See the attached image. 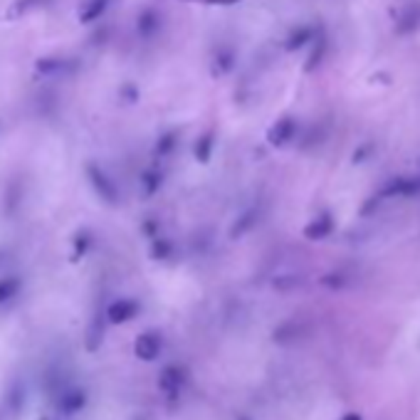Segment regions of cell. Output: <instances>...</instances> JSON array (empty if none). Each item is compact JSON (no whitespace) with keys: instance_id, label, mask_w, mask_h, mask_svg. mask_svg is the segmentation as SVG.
I'll return each instance as SVG.
<instances>
[{"instance_id":"obj_13","label":"cell","mask_w":420,"mask_h":420,"mask_svg":"<svg viewBox=\"0 0 420 420\" xmlns=\"http://www.w3.org/2000/svg\"><path fill=\"white\" fill-rule=\"evenodd\" d=\"M153 27H156V15H153L151 11L144 13V18H139V30L148 32V30H153Z\"/></svg>"},{"instance_id":"obj_4","label":"cell","mask_w":420,"mask_h":420,"mask_svg":"<svg viewBox=\"0 0 420 420\" xmlns=\"http://www.w3.org/2000/svg\"><path fill=\"white\" fill-rule=\"evenodd\" d=\"M420 27V3H408V8L403 11V15L398 18V32L408 35Z\"/></svg>"},{"instance_id":"obj_9","label":"cell","mask_w":420,"mask_h":420,"mask_svg":"<svg viewBox=\"0 0 420 420\" xmlns=\"http://www.w3.org/2000/svg\"><path fill=\"white\" fill-rule=\"evenodd\" d=\"M89 173H91V178H94L96 191H99L104 198H109V201H114V198H117V188H114L112 183H109V178H107V176H101V173L94 171V168H91Z\"/></svg>"},{"instance_id":"obj_15","label":"cell","mask_w":420,"mask_h":420,"mask_svg":"<svg viewBox=\"0 0 420 420\" xmlns=\"http://www.w3.org/2000/svg\"><path fill=\"white\" fill-rule=\"evenodd\" d=\"M168 253H171V245H168L166 240H158V243L153 245V255H156V257H166Z\"/></svg>"},{"instance_id":"obj_2","label":"cell","mask_w":420,"mask_h":420,"mask_svg":"<svg viewBox=\"0 0 420 420\" xmlns=\"http://www.w3.org/2000/svg\"><path fill=\"white\" fill-rule=\"evenodd\" d=\"M158 354H161V336L153 334V331H146L136 339V356L141 361H156Z\"/></svg>"},{"instance_id":"obj_14","label":"cell","mask_w":420,"mask_h":420,"mask_svg":"<svg viewBox=\"0 0 420 420\" xmlns=\"http://www.w3.org/2000/svg\"><path fill=\"white\" fill-rule=\"evenodd\" d=\"M210 146H213V141H210V139H203V144H198V148H196L198 158H203V161H205L208 153H210Z\"/></svg>"},{"instance_id":"obj_12","label":"cell","mask_w":420,"mask_h":420,"mask_svg":"<svg viewBox=\"0 0 420 420\" xmlns=\"http://www.w3.org/2000/svg\"><path fill=\"white\" fill-rule=\"evenodd\" d=\"M20 289V282H18L15 277H8V279H0V304L6 302V299H11L13 294Z\"/></svg>"},{"instance_id":"obj_1","label":"cell","mask_w":420,"mask_h":420,"mask_svg":"<svg viewBox=\"0 0 420 420\" xmlns=\"http://www.w3.org/2000/svg\"><path fill=\"white\" fill-rule=\"evenodd\" d=\"M420 193V176L415 178H393L388 186L381 191V198H393V196H418Z\"/></svg>"},{"instance_id":"obj_8","label":"cell","mask_w":420,"mask_h":420,"mask_svg":"<svg viewBox=\"0 0 420 420\" xmlns=\"http://www.w3.org/2000/svg\"><path fill=\"white\" fill-rule=\"evenodd\" d=\"M84 400H87L84 390H79V388H70V390H65V393H62V398H60V408L65 410V413H77V410H79V408H84Z\"/></svg>"},{"instance_id":"obj_3","label":"cell","mask_w":420,"mask_h":420,"mask_svg":"<svg viewBox=\"0 0 420 420\" xmlns=\"http://www.w3.org/2000/svg\"><path fill=\"white\" fill-rule=\"evenodd\" d=\"M136 314H139V304L132 302V299H119V302H114L107 309V317L112 324H124V322L134 319Z\"/></svg>"},{"instance_id":"obj_6","label":"cell","mask_w":420,"mask_h":420,"mask_svg":"<svg viewBox=\"0 0 420 420\" xmlns=\"http://www.w3.org/2000/svg\"><path fill=\"white\" fill-rule=\"evenodd\" d=\"M331 230H334V220H331V215H322V218L312 220V223L304 228V235H307L309 240H322V238H326Z\"/></svg>"},{"instance_id":"obj_17","label":"cell","mask_w":420,"mask_h":420,"mask_svg":"<svg viewBox=\"0 0 420 420\" xmlns=\"http://www.w3.org/2000/svg\"><path fill=\"white\" fill-rule=\"evenodd\" d=\"M341 420H361V415L359 413H349V415H344Z\"/></svg>"},{"instance_id":"obj_7","label":"cell","mask_w":420,"mask_h":420,"mask_svg":"<svg viewBox=\"0 0 420 420\" xmlns=\"http://www.w3.org/2000/svg\"><path fill=\"white\" fill-rule=\"evenodd\" d=\"M294 129H297V124H294L292 119H282V122L274 124V129L269 132V141H272L274 146H284V144L294 136Z\"/></svg>"},{"instance_id":"obj_16","label":"cell","mask_w":420,"mask_h":420,"mask_svg":"<svg viewBox=\"0 0 420 420\" xmlns=\"http://www.w3.org/2000/svg\"><path fill=\"white\" fill-rule=\"evenodd\" d=\"M366 153H371V146H369V144H366V146H361V151H359V153H356V156H354V161H356V163H359V161H361V158H364V156H366Z\"/></svg>"},{"instance_id":"obj_5","label":"cell","mask_w":420,"mask_h":420,"mask_svg":"<svg viewBox=\"0 0 420 420\" xmlns=\"http://www.w3.org/2000/svg\"><path fill=\"white\" fill-rule=\"evenodd\" d=\"M183 383V374L178 366H166V369L161 371V376H158V388L163 390V393H176L178 388H181Z\"/></svg>"},{"instance_id":"obj_11","label":"cell","mask_w":420,"mask_h":420,"mask_svg":"<svg viewBox=\"0 0 420 420\" xmlns=\"http://www.w3.org/2000/svg\"><path fill=\"white\" fill-rule=\"evenodd\" d=\"M312 40H314V30H312V27H299V30L294 32L292 37H289L287 50H297V47L307 45V42H312Z\"/></svg>"},{"instance_id":"obj_10","label":"cell","mask_w":420,"mask_h":420,"mask_svg":"<svg viewBox=\"0 0 420 420\" xmlns=\"http://www.w3.org/2000/svg\"><path fill=\"white\" fill-rule=\"evenodd\" d=\"M107 3H109V0H89V6H84V11H82V20H84V23L96 20L101 13L107 11Z\"/></svg>"}]
</instances>
